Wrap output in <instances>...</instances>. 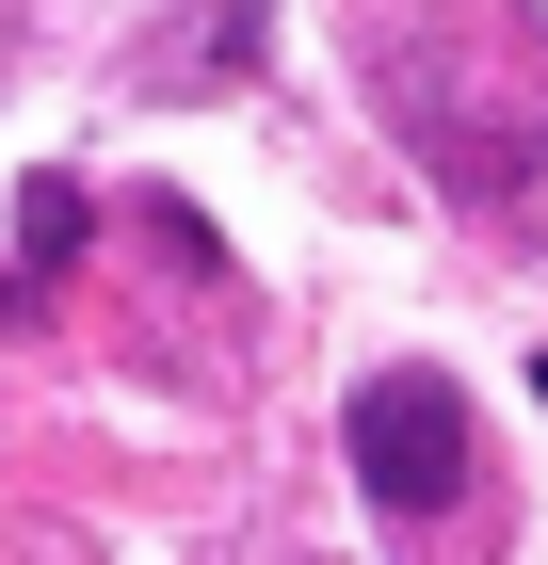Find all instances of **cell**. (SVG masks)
I'll use <instances>...</instances> for the list:
<instances>
[{"instance_id": "cell-1", "label": "cell", "mask_w": 548, "mask_h": 565, "mask_svg": "<svg viewBox=\"0 0 548 565\" xmlns=\"http://www.w3.org/2000/svg\"><path fill=\"white\" fill-rule=\"evenodd\" d=\"M355 484H372V518H452L468 469H484V436H468V388L452 372H372L355 420H339Z\"/></svg>"}, {"instance_id": "cell-3", "label": "cell", "mask_w": 548, "mask_h": 565, "mask_svg": "<svg viewBox=\"0 0 548 565\" xmlns=\"http://www.w3.org/2000/svg\"><path fill=\"white\" fill-rule=\"evenodd\" d=\"M533 404H548V372H533Z\"/></svg>"}, {"instance_id": "cell-2", "label": "cell", "mask_w": 548, "mask_h": 565, "mask_svg": "<svg viewBox=\"0 0 548 565\" xmlns=\"http://www.w3.org/2000/svg\"><path fill=\"white\" fill-rule=\"evenodd\" d=\"M17 211H33V275H49V259H65V243H82V178H33Z\"/></svg>"}]
</instances>
